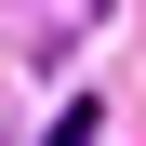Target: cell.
<instances>
[{
  "label": "cell",
  "instance_id": "1",
  "mask_svg": "<svg viewBox=\"0 0 146 146\" xmlns=\"http://www.w3.org/2000/svg\"><path fill=\"white\" fill-rule=\"evenodd\" d=\"M93 13H106V0H13V27H27V40H80Z\"/></svg>",
  "mask_w": 146,
  "mask_h": 146
},
{
  "label": "cell",
  "instance_id": "2",
  "mask_svg": "<svg viewBox=\"0 0 146 146\" xmlns=\"http://www.w3.org/2000/svg\"><path fill=\"white\" fill-rule=\"evenodd\" d=\"M53 146H106V106H66V119H53Z\"/></svg>",
  "mask_w": 146,
  "mask_h": 146
}]
</instances>
